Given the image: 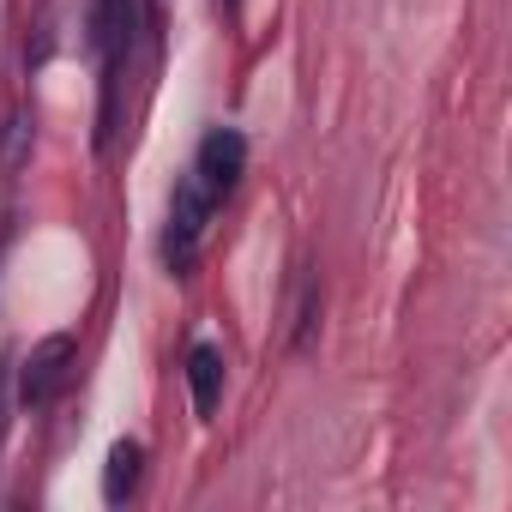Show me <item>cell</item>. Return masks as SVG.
Instances as JSON below:
<instances>
[{
  "label": "cell",
  "instance_id": "5",
  "mask_svg": "<svg viewBox=\"0 0 512 512\" xmlns=\"http://www.w3.org/2000/svg\"><path fill=\"white\" fill-rule=\"evenodd\" d=\"M133 482H139V446H133V440H121V446L109 452L103 494H109V500H127V494H133Z\"/></svg>",
  "mask_w": 512,
  "mask_h": 512
},
{
  "label": "cell",
  "instance_id": "1",
  "mask_svg": "<svg viewBox=\"0 0 512 512\" xmlns=\"http://www.w3.org/2000/svg\"><path fill=\"white\" fill-rule=\"evenodd\" d=\"M211 187L199 181V175H187L181 187H175V199H169V229H163V260L175 266V272H187L193 266V253H199V235H205V217H211Z\"/></svg>",
  "mask_w": 512,
  "mask_h": 512
},
{
  "label": "cell",
  "instance_id": "4",
  "mask_svg": "<svg viewBox=\"0 0 512 512\" xmlns=\"http://www.w3.org/2000/svg\"><path fill=\"white\" fill-rule=\"evenodd\" d=\"M187 386H193V410L211 416L217 398H223V356H217L211 344H199V350L187 356Z\"/></svg>",
  "mask_w": 512,
  "mask_h": 512
},
{
  "label": "cell",
  "instance_id": "3",
  "mask_svg": "<svg viewBox=\"0 0 512 512\" xmlns=\"http://www.w3.org/2000/svg\"><path fill=\"white\" fill-rule=\"evenodd\" d=\"M241 169H247V145H241V133H229V127H217V133H205V145H199V181L211 187V193H229L235 181H241Z\"/></svg>",
  "mask_w": 512,
  "mask_h": 512
},
{
  "label": "cell",
  "instance_id": "2",
  "mask_svg": "<svg viewBox=\"0 0 512 512\" xmlns=\"http://www.w3.org/2000/svg\"><path fill=\"white\" fill-rule=\"evenodd\" d=\"M67 368H73V338L61 332V338H49V344L31 350V362H25V374H19V398H25V404H49V398L61 392Z\"/></svg>",
  "mask_w": 512,
  "mask_h": 512
}]
</instances>
